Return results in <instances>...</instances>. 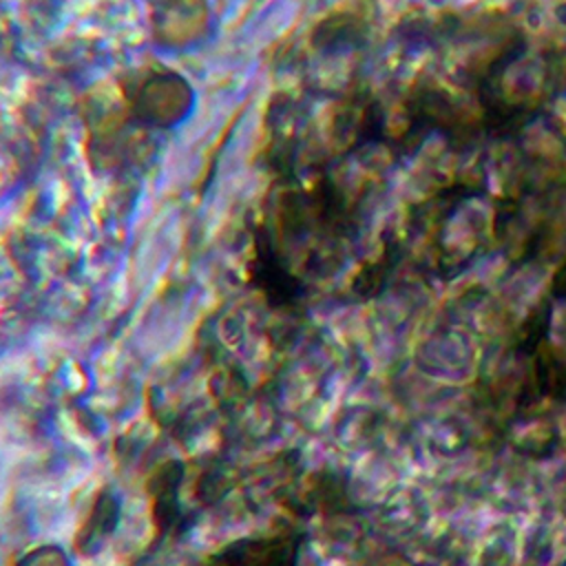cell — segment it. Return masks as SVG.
<instances>
[{
  "instance_id": "2",
  "label": "cell",
  "mask_w": 566,
  "mask_h": 566,
  "mask_svg": "<svg viewBox=\"0 0 566 566\" xmlns=\"http://www.w3.org/2000/svg\"><path fill=\"white\" fill-rule=\"evenodd\" d=\"M557 18H559L562 24H566V2H562V4L557 7Z\"/></svg>"
},
{
  "instance_id": "1",
  "label": "cell",
  "mask_w": 566,
  "mask_h": 566,
  "mask_svg": "<svg viewBox=\"0 0 566 566\" xmlns=\"http://www.w3.org/2000/svg\"><path fill=\"white\" fill-rule=\"evenodd\" d=\"M290 562L283 539H252L226 548L208 566H290Z\"/></svg>"
}]
</instances>
